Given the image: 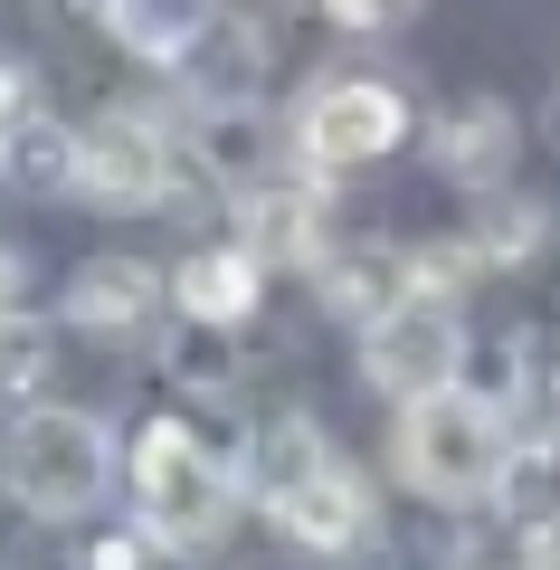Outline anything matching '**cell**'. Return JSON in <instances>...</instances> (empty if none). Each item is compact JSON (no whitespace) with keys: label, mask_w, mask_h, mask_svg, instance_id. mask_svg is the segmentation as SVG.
<instances>
[{"label":"cell","mask_w":560,"mask_h":570,"mask_svg":"<svg viewBox=\"0 0 560 570\" xmlns=\"http://www.w3.org/2000/svg\"><path fill=\"white\" fill-rule=\"evenodd\" d=\"M247 485H257L266 523L295 551H314V561H361L371 532H381L371 475H361L314 419H266L257 448H247Z\"/></svg>","instance_id":"6da1fadb"},{"label":"cell","mask_w":560,"mask_h":570,"mask_svg":"<svg viewBox=\"0 0 560 570\" xmlns=\"http://www.w3.org/2000/svg\"><path fill=\"white\" fill-rule=\"evenodd\" d=\"M390 456H400V485L428 494V504H494V475L513 456V428H503V400L446 381L428 400H400V428H390Z\"/></svg>","instance_id":"7a4b0ae2"},{"label":"cell","mask_w":560,"mask_h":570,"mask_svg":"<svg viewBox=\"0 0 560 570\" xmlns=\"http://www.w3.org/2000/svg\"><path fill=\"white\" fill-rule=\"evenodd\" d=\"M0 485L39 523H86L105 504V485H115V428L96 409H67V400L20 409L10 448H0Z\"/></svg>","instance_id":"3957f363"},{"label":"cell","mask_w":560,"mask_h":570,"mask_svg":"<svg viewBox=\"0 0 560 570\" xmlns=\"http://www.w3.org/2000/svg\"><path fill=\"white\" fill-rule=\"evenodd\" d=\"M124 485H134V504H143V532L171 542V551H209V542L228 532V504H238L228 466H219V456H209L180 419H143V428H134Z\"/></svg>","instance_id":"277c9868"},{"label":"cell","mask_w":560,"mask_h":570,"mask_svg":"<svg viewBox=\"0 0 560 570\" xmlns=\"http://www.w3.org/2000/svg\"><path fill=\"white\" fill-rule=\"evenodd\" d=\"M361 371L390 390V400H428V390L465 381V324H456V295L428 276H409L371 324H361Z\"/></svg>","instance_id":"5b68a950"},{"label":"cell","mask_w":560,"mask_h":570,"mask_svg":"<svg viewBox=\"0 0 560 570\" xmlns=\"http://www.w3.org/2000/svg\"><path fill=\"white\" fill-rule=\"evenodd\" d=\"M409 142V96L400 86H381V77H342V86H314L304 96V115H295V153H304V171H371V163H390Z\"/></svg>","instance_id":"8992f818"},{"label":"cell","mask_w":560,"mask_h":570,"mask_svg":"<svg viewBox=\"0 0 560 570\" xmlns=\"http://www.w3.org/2000/svg\"><path fill=\"white\" fill-rule=\"evenodd\" d=\"M171 181H180V153H171V134H161L143 105H115V115H96L77 134V200H96V209H153V200H171Z\"/></svg>","instance_id":"52a82bcc"},{"label":"cell","mask_w":560,"mask_h":570,"mask_svg":"<svg viewBox=\"0 0 560 570\" xmlns=\"http://www.w3.org/2000/svg\"><path fill=\"white\" fill-rule=\"evenodd\" d=\"M153 314H161V276L143 257H86L77 276H67V324H77L86 343H134Z\"/></svg>","instance_id":"ba28073f"},{"label":"cell","mask_w":560,"mask_h":570,"mask_svg":"<svg viewBox=\"0 0 560 570\" xmlns=\"http://www.w3.org/2000/svg\"><path fill=\"white\" fill-rule=\"evenodd\" d=\"M257 295H266V266L247 238L238 247H190L171 266V305H180V324H200V333H238L257 314Z\"/></svg>","instance_id":"9c48e42d"},{"label":"cell","mask_w":560,"mask_h":570,"mask_svg":"<svg viewBox=\"0 0 560 570\" xmlns=\"http://www.w3.org/2000/svg\"><path fill=\"white\" fill-rule=\"evenodd\" d=\"M247 247H257V266H323V190L247 181Z\"/></svg>","instance_id":"30bf717a"},{"label":"cell","mask_w":560,"mask_h":570,"mask_svg":"<svg viewBox=\"0 0 560 570\" xmlns=\"http://www.w3.org/2000/svg\"><path fill=\"white\" fill-rule=\"evenodd\" d=\"M209 20H219V0H105V29L153 67H180L209 39Z\"/></svg>","instance_id":"8fae6325"},{"label":"cell","mask_w":560,"mask_h":570,"mask_svg":"<svg viewBox=\"0 0 560 570\" xmlns=\"http://www.w3.org/2000/svg\"><path fill=\"white\" fill-rule=\"evenodd\" d=\"M513 115H503L494 96H475V105H456V115L438 124V163L456 171V181H475V190H503V171H513Z\"/></svg>","instance_id":"7c38bea8"},{"label":"cell","mask_w":560,"mask_h":570,"mask_svg":"<svg viewBox=\"0 0 560 570\" xmlns=\"http://www.w3.org/2000/svg\"><path fill=\"white\" fill-rule=\"evenodd\" d=\"M0 171H10V181H29V190H67V181H77V134H67V124H48L39 105H29V115L10 124V142H0Z\"/></svg>","instance_id":"4fadbf2b"},{"label":"cell","mask_w":560,"mask_h":570,"mask_svg":"<svg viewBox=\"0 0 560 570\" xmlns=\"http://www.w3.org/2000/svg\"><path fill=\"white\" fill-rule=\"evenodd\" d=\"M494 504L513 513L522 532L560 523V448H551V438H541V448H513V456H503V475H494Z\"/></svg>","instance_id":"5bb4252c"},{"label":"cell","mask_w":560,"mask_h":570,"mask_svg":"<svg viewBox=\"0 0 560 570\" xmlns=\"http://www.w3.org/2000/svg\"><path fill=\"white\" fill-rule=\"evenodd\" d=\"M48 371H58V333L39 324V314H0V409H20L48 390Z\"/></svg>","instance_id":"9a60e30c"},{"label":"cell","mask_w":560,"mask_h":570,"mask_svg":"<svg viewBox=\"0 0 560 570\" xmlns=\"http://www.w3.org/2000/svg\"><path fill=\"white\" fill-rule=\"evenodd\" d=\"M541 238H551V209H541V200H494L484 228H475V257L484 266H522Z\"/></svg>","instance_id":"2e32d148"},{"label":"cell","mask_w":560,"mask_h":570,"mask_svg":"<svg viewBox=\"0 0 560 570\" xmlns=\"http://www.w3.org/2000/svg\"><path fill=\"white\" fill-rule=\"evenodd\" d=\"M323 10H333V20H342V29H381V20H390V10H400V0H323Z\"/></svg>","instance_id":"e0dca14e"},{"label":"cell","mask_w":560,"mask_h":570,"mask_svg":"<svg viewBox=\"0 0 560 570\" xmlns=\"http://www.w3.org/2000/svg\"><path fill=\"white\" fill-rule=\"evenodd\" d=\"M522 542H532V551H522V570H560V523H541V532H522Z\"/></svg>","instance_id":"ac0fdd59"},{"label":"cell","mask_w":560,"mask_h":570,"mask_svg":"<svg viewBox=\"0 0 560 570\" xmlns=\"http://www.w3.org/2000/svg\"><path fill=\"white\" fill-rule=\"evenodd\" d=\"M20 115H29V86L0 67V142H10V124H20Z\"/></svg>","instance_id":"d6986e66"},{"label":"cell","mask_w":560,"mask_h":570,"mask_svg":"<svg viewBox=\"0 0 560 570\" xmlns=\"http://www.w3.org/2000/svg\"><path fill=\"white\" fill-rule=\"evenodd\" d=\"M20 285H29V266H20V257H10V247H0V314L20 305Z\"/></svg>","instance_id":"ffe728a7"},{"label":"cell","mask_w":560,"mask_h":570,"mask_svg":"<svg viewBox=\"0 0 560 570\" xmlns=\"http://www.w3.org/2000/svg\"><path fill=\"white\" fill-rule=\"evenodd\" d=\"M551 142H560V115H551Z\"/></svg>","instance_id":"44dd1931"}]
</instances>
